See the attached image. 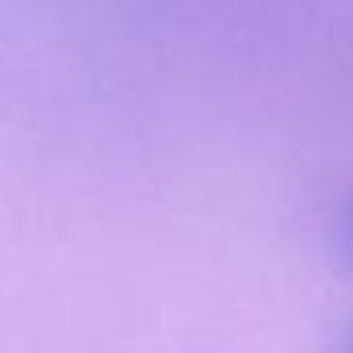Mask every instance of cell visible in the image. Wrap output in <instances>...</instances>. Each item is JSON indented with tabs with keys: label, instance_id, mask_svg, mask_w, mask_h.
I'll use <instances>...</instances> for the list:
<instances>
[{
	"label": "cell",
	"instance_id": "cell-1",
	"mask_svg": "<svg viewBox=\"0 0 353 353\" xmlns=\"http://www.w3.org/2000/svg\"><path fill=\"white\" fill-rule=\"evenodd\" d=\"M345 230H350V247H353V210H350V226Z\"/></svg>",
	"mask_w": 353,
	"mask_h": 353
}]
</instances>
